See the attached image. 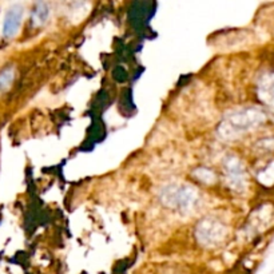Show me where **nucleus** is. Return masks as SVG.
<instances>
[{"label": "nucleus", "instance_id": "obj_5", "mask_svg": "<svg viewBox=\"0 0 274 274\" xmlns=\"http://www.w3.org/2000/svg\"><path fill=\"white\" fill-rule=\"evenodd\" d=\"M225 169H226V175L229 179V184L233 185V187H240L244 184V167L240 163L237 158H229L225 162Z\"/></svg>", "mask_w": 274, "mask_h": 274}, {"label": "nucleus", "instance_id": "obj_6", "mask_svg": "<svg viewBox=\"0 0 274 274\" xmlns=\"http://www.w3.org/2000/svg\"><path fill=\"white\" fill-rule=\"evenodd\" d=\"M48 15H50L48 7H47L44 3H39L36 7H35V10H33L32 12L33 22L36 24H43L44 22L48 19Z\"/></svg>", "mask_w": 274, "mask_h": 274}, {"label": "nucleus", "instance_id": "obj_1", "mask_svg": "<svg viewBox=\"0 0 274 274\" xmlns=\"http://www.w3.org/2000/svg\"><path fill=\"white\" fill-rule=\"evenodd\" d=\"M264 113L255 110V108L237 111L222 122V124L218 129V133L221 134L222 138L234 139V138L240 137L241 134L253 130L254 127L260 126L264 122Z\"/></svg>", "mask_w": 274, "mask_h": 274}, {"label": "nucleus", "instance_id": "obj_3", "mask_svg": "<svg viewBox=\"0 0 274 274\" xmlns=\"http://www.w3.org/2000/svg\"><path fill=\"white\" fill-rule=\"evenodd\" d=\"M224 225L215 220H205L197 229V235L205 245H215L224 238Z\"/></svg>", "mask_w": 274, "mask_h": 274}, {"label": "nucleus", "instance_id": "obj_4", "mask_svg": "<svg viewBox=\"0 0 274 274\" xmlns=\"http://www.w3.org/2000/svg\"><path fill=\"white\" fill-rule=\"evenodd\" d=\"M22 16H23V8L20 6L11 7L7 11L3 22V35L6 38H12L16 35L19 31L20 23H22Z\"/></svg>", "mask_w": 274, "mask_h": 274}, {"label": "nucleus", "instance_id": "obj_7", "mask_svg": "<svg viewBox=\"0 0 274 274\" xmlns=\"http://www.w3.org/2000/svg\"><path fill=\"white\" fill-rule=\"evenodd\" d=\"M261 88L264 90V98L267 103L274 104V77L265 79V83L261 86Z\"/></svg>", "mask_w": 274, "mask_h": 274}, {"label": "nucleus", "instance_id": "obj_2", "mask_svg": "<svg viewBox=\"0 0 274 274\" xmlns=\"http://www.w3.org/2000/svg\"><path fill=\"white\" fill-rule=\"evenodd\" d=\"M160 200L173 209L189 210L197 200V191L186 185H170L160 190Z\"/></svg>", "mask_w": 274, "mask_h": 274}]
</instances>
